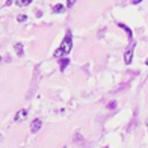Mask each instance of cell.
<instances>
[{
    "mask_svg": "<svg viewBox=\"0 0 148 148\" xmlns=\"http://www.w3.org/2000/svg\"><path fill=\"white\" fill-rule=\"evenodd\" d=\"M73 49V35H71V32H66V35L64 36L62 39V42H60V47L55 51V56L56 59H60V56H64V55H68V53L71 51Z\"/></svg>",
    "mask_w": 148,
    "mask_h": 148,
    "instance_id": "obj_1",
    "label": "cell"
},
{
    "mask_svg": "<svg viewBox=\"0 0 148 148\" xmlns=\"http://www.w3.org/2000/svg\"><path fill=\"white\" fill-rule=\"evenodd\" d=\"M134 42H132L129 47H127V50H125V53H124V62L127 64V65H130L132 64V60H133V51H134Z\"/></svg>",
    "mask_w": 148,
    "mask_h": 148,
    "instance_id": "obj_2",
    "label": "cell"
},
{
    "mask_svg": "<svg viewBox=\"0 0 148 148\" xmlns=\"http://www.w3.org/2000/svg\"><path fill=\"white\" fill-rule=\"evenodd\" d=\"M41 127H42V119L41 118H35L32 121V124H30V132L32 133H38L39 130H41Z\"/></svg>",
    "mask_w": 148,
    "mask_h": 148,
    "instance_id": "obj_3",
    "label": "cell"
},
{
    "mask_svg": "<svg viewBox=\"0 0 148 148\" xmlns=\"http://www.w3.org/2000/svg\"><path fill=\"white\" fill-rule=\"evenodd\" d=\"M26 116H27V110H26V109H20L15 113V121H24Z\"/></svg>",
    "mask_w": 148,
    "mask_h": 148,
    "instance_id": "obj_4",
    "label": "cell"
},
{
    "mask_svg": "<svg viewBox=\"0 0 148 148\" xmlns=\"http://www.w3.org/2000/svg\"><path fill=\"white\" fill-rule=\"evenodd\" d=\"M70 64V59L68 58H64V59H60V62H59V68H60V71H64L65 70V66Z\"/></svg>",
    "mask_w": 148,
    "mask_h": 148,
    "instance_id": "obj_5",
    "label": "cell"
},
{
    "mask_svg": "<svg viewBox=\"0 0 148 148\" xmlns=\"http://www.w3.org/2000/svg\"><path fill=\"white\" fill-rule=\"evenodd\" d=\"M53 12L62 14V12H65V6L64 5H55V6H53Z\"/></svg>",
    "mask_w": 148,
    "mask_h": 148,
    "instance_id": "obj_6",
    "label": "cell"
},
{
    "mask_svg": "<svg viewBox=\"0 0 148 148\" xmlns=\"http://www.w3.org/2000/svg\"><path fill=\"white\" fill-rule=\"evenodd\" d=\"M32 2H33V0H17L15 3H17L18 6H27V5H30Z\"/></svg>",
    "mask_w": 148,
    "mask_h": 148,
    "instance_id": "obj_7",
    "label": "cell"
},
{
    "mask_svg": "<svg viewBox=\"0 0 148 148\" xmlns=\"http://www.w3.org/2000/svg\"><path fill=\"white\" fill-rule=\"evenodd\" d=\"M118 26H119V27H121V29H124V30L127 32V35H129V38L132 39V30H130L129 27H127V26H125V24H123V23H118Z\"/></svg>",
    "mask_w": 148,
    "mask_h": 148,
    "instance_id": "obj_8",
    "label": "cell"
},
{
    "mask_svg": "<svg viewBox=\"0 0 148 148\" xmlns=\"http://www.w3.org/2000/svg\"><path fill=\"white\" fill-rule=\"evenodd\" d=\"M15 51H17V55L23 56V47H21V44H15Z\"/></svg>",
    "mask_w": 148,
    "mask_h": 148,
    "instance_id": "obj_9",
    "label": "cell"
},
{
    "mask_svg": "<svg viewBox=\"0 0 148 148\" xmlns=\"http://www.w3.org/2000/svg\"><path fill=\"white\" fill-rule=\"evenodd\" d=\"M77 0H66V8H73L74 5H76Z\"/></svg>",
    "mask_w": 148,
    "mask_h": 148,
    "instance_id": "obj_10",
    "label": "cell"
},
{
    "mask_svg": "<svg viewBox=\"0 0 148 148\" xmlns=\"http://www.w3.org/2000/svg\"><path fill=\"white\" fill-rule=\"evenodd\" d=\"M115 107H116V101H110L107 104V109H115Z\"/></svg>",
    "mask_w": 148,
    "mask_h": 148,
    "instance_id": "obj_11",
    "label": "cell"
},
{
    "mask_svg": "<svg viewBox=\"0 0 148 148\" xmlns=\"http://www.w3.org/2000/svg\"><path fill=\"white\" fill-rule=\"evenodd\" d=\"M17 20H18V21H24V20H27V17L21 14V15H18V18H17Z\"/></svg>",
    "mask_w": 148,
    "mask_h": 148,
    "instance_id": "obj_12",
    "label": "cell"
},
{
    "mask_svg": "<svg viewBox=\"0 0 148 148\" xmlns=\"http://www.w3.org/2000/svg\"><path fill=\"white\" fill-rule=\"evenodd\" d=\"M130 2H132L133 5H136V3H140V2H142V0H130Z\"/></svg>",
    "mask_w": 148,
    "mask_h": 148,
    "instance_id": "obj_13",
    "label": "cell"
},
{
    "mask_svg": "<svg viewBox=\"0 0 148 148\" xmlns=\"http://www.w3.org/2000/svg\"><path fill=\"white\" fill-rule=\"evenodd\" d=\"M147 127H148V119H147Z\"/></svg>",
    "mask_w": 148,
    "mask_h": 148,
    "instance_id": "obj_14",
    "label": "cell"
},
{
    "mask_svg": "<svg viewBox=\"0 0 148 148\" xmlns=\"http://www.w3.org/2000/svg\"><path fill=\"white\" fill-rule=\"evenodd\" d=\"M0 140H2V134H0Z\"/></svg>",
    "mask_w": 148,
    "mask_h": 148,
    "instance_id": "obj_15",
    "label": "cell"
},
{
    "mask_svg": "<svg viewBox=\"0 0 148 148\" xmlns=\"http://www.w3.org/2000/svg\"><path fill=\"white\" fill-rule=\"evenodd\" d=\"M0 62H2V56H0Z\"/></svg>",
    "mask_w": 148,
    "mask_h": 148,
    "instance_id": "obj_16",
    "label": "cell"
},
{
    "mask_svg": "<svg viewBox=\"0 0 148 148\" xmlns=\"http://www.w3.org/2000/svg\"><path fill=\"white\" fill-rule=\"evenodd\" d=\"M147 65H148V59H147Z\"/></svg>",
    "mask_w": 148,
    "mask_h": 148,
    "instance_id": "obj_17",
    "label": "cell"
}]
</instances>
